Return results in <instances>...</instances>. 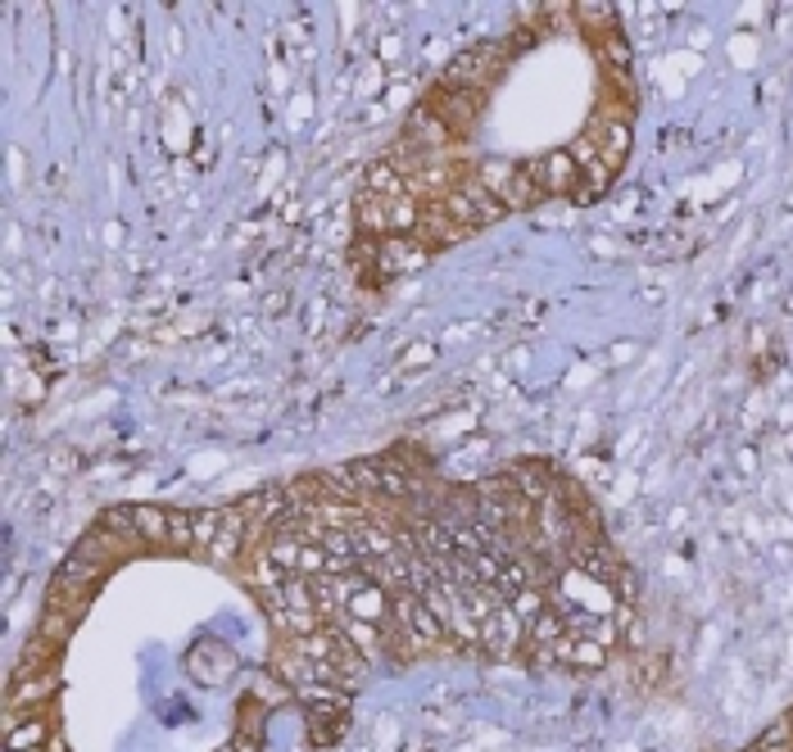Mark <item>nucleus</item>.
Listing matches in <instances>:
<instances>
[{"label":"nucleus","instance_id":"obj_1","mask_svg":"<svg viewBox=\"0 0 793 752\" xmlns=\"http://www.w3.org/2000/svg\"><path fill=\"white\" fill-rule=\"evenodd\" d=\"M100 576H105V567H96V563H87V558H78V554H74V558H63L59 572H55V580H50V589H46V607H55V612H74V617H82V607L91 603Z\"/></svg>","mask_w":793,"mask_h":752},{"label":"nucleus","instance_id":"obj_2","mask_svg":"<svg viewBox=\"0 0 793 752\" xmlns=\"http://www.w3.org/2000/svg\"><path fill=\"white\" fill-rule=\"evenodd\" d=\"M440 209L453 218V223H462L468 232H481V227H490V223H499L508 209H503V199L499 195H490L477 177H468V182H458L453 191H449V199L440 204Z\"/></svg>","mask_w":793,"mask_h":752},{"label":"nucleus","instance_id":"obj_3","mask_svg":"<svg viewBox=\"0 0 793 752\" xmlns=\"http://www.w3.org/2000/svg\"><path fill=\"white\" fill-rule=\"evenodd\" d=\"M422 109H431L453 136H468L472 131V123L481 118V109H486V91H472V87H449V82H440L427 100H422Z\"/></svg>","mask_w":793,"mask_h":752},{"label":"nucleus","instance_id":"obj_4","mask_svg":"<svg viewBox=\"0 0 793 752\" xmlns=\"http://www.w3.org/2000/svg\"><path fill=\"white\" fill-rule=\"evenodd\" d=\"M503 64H508V50H503V46H495V41H481V46L462 50V55L449 64L444 82H449V87H472V91H486V87L503 74Z\"/></svg>","mask_w":793,"mask_h":752},{"label":"nucleus","instance_id":"obj_5","mask_svg":"<svg viewBox=\"0 0 793 752\" xmlns=\"http://www.w3.org/2000/svg\"><path fill=\"white\" fill-rule=\"evenodd\" d=\"M249 535H258V530L249 526V517H245V508H241V504L218 508V535H214V544L205 549V558H214V563H236V558H241V549L249 544Z\"/></svg>","mask_w":793,"mask_h":752},{"label":"nucleus","instance_id":"obj_6","mask_svg":"<svg viewBox=\"0 0 793 752\" xmlns=\"http://www.w3.org/2000/svg\"><path fill=\"white\" fill-rule=\"evenodd\" d=\"M186 671L200 680V685H227V680L236 675V653L227 644H209L200 639L190 653H186Z\"/></svg>","mask_w":793,"mask_h":752},{"label":"nucleus","instance_id":"obj_7","mask_svg":"<svg viewBox=\"0 0 793 752\" xmlns=\"http://www.w3.org/2000/svg\"><path fill=\"white\" fill-rule=\"evenodd\" d=\"M131 549H137V539H123V535L96 526V530H87V535L78 539L74 554L87 558V563H96V567H105V572H114V567H123V563L131 558Z\"/></svg>","mask_w":793,"mask_h":752},{"label":"nucleus","instance_id":"obj_8","mask_svg":"<svg viewBox=\"0 0 793 752\" xmlns=\"http://www.w3.org/2000/svg\"><path fill=\"white\" fill-rule=\"evenodd\" d=\"M431 258V250H422L409 236H381L376 245V277H404V272H418Z\"/></svg>","mask_w":793,"mask_h":752},{"label":"nucleus","instance_id":"obj_9","mask_svg":"<svg viewBox=\"0 0 793 752\" xmlns=\"http://www.w3.org/2000/svg\"><path fill=\"white\" fill-rule=\"evenodd\" d=\"M536 173H540V186H545V195H580V164H576V155L571 150H554V155H545L540 164H536Z\"/></svg>","mask_w":793,"mask_h":752},{"label":"nucleus","instance_id":"obj_10","mask_svg":"<svg viewBox=\"0 0 793 752\" xmlns=\"http://www.w3.org/2000/svg\"><path fill=\"white\" fill-rule=\"evenodd\" d=\"M508 476H512L517 495H521V499H531V504H545V499L558 490V471H554L549 462H517Z\"/></svg>","mask_w":793,"mask_h":752},{"label":"nucleus","instance_id":"obj_11","mask_svg":"<svg viewBox=\"0 0 793 752\" xmlns=\"http://www.w3.org/2000/svg\"><path fill=\"white\" fill-rule=\"evenodd\" d=\"M549 199L545 186H540V173L536 164H512V177H508V191H503V209L521 214V209H531V204Z\"/></svg>","mask_w":793,"mask_h":752},{"label":"nucleus","instance_id":"obj_12","mask_svg":"<svg viewBox=\"0 0 793 752\" xmlns=\"http://www.w3.org/2000/svg\"><path fill=\"white\" fill-rule=\"evenodd\" d=\"M50 743V716L46 712H10V752H37Z\"/></svg>","mask_w":793,"mask_h":752},{"label":"nucleus","instance_id":"obj_13","mask_svg":"<svg viewBox=\"0 0 793 752\" xmlns=\"http://www.w3.org/2000/svg\"><path fill=\"white\" fill-rule=\"evenodd\" d=\"M363 195H376V199H404L409 195V177L394 168V164H372L368 177H363Z\"/></svg>","mask_w":793,"mask_h":752},{"label":"nucleus","instance_id":"obj_14","mask_svg":"<svg viewBox=\"0 0 793 752\" xmlns=\"http://www.w3.org/2000/svg\"><path fill=\"white\" fill-rule=\"evenodd\" d=\"M131 517H137V539L155 544V549H168V508L155 504H131Z\"/></svg>","mask_w":793,"mask_h":752},{"label":"nucleus","instance_id":"obj_15","mask_svg":"<svg viewBox=\"0 0 793 752\" xmlns=\"http://www.w3.org/2000/svg\"><path fill=\"white\" fill-rule=\"evenodd\" d=\"M55 690H59L55 671H41V675L23 680V685H14V694H10V712H19V707L37 712V703H50V699H55Z\"/></svg>","mask_w":793,"mask_h":752},{"label":"nucleus","instance_id":"obj_16","mask_svg":"<svg viewBox=\"0 0 793 752\" xmlns=\"http://www.w3.org/2000/svg\"><path fill=\"white\" fill-rule=\"evenodd\" d=\"M168 549H182V554L195 549V512L168 508Z\"/></svg>","mask_w":793,"mask_h":752},{"label":"nucleus","instance_id":"obj_17","mask_svg":"<svg viewBox=\"0 0 793 752\" xmlns=\"http://www.w3.org/2000/svg\"><path fill=\"white\" fill-rule=\"evenodd\" d=\"M74 626H78V617H74V612H55V607H46V617H41V639H50L55 648L59 644H69V635H74Z\"/></svg>","mask_w":793,"mask_h":752},{"label":"nucleus","instance_id":"obj_18","mask_svg":"<svg viewBox=\"0 0 793 752\" xmlns=\"http://www.w3.org/2000/svg\"><path fill=\"white\" fill-rule=\"evenodd\" d=\"M96 526H105V530H114V535H123V539H137V517H131V508H109V512H100ZM137 544H141V539H137Z\"/></svg>","mask_w":793,"mask_h":752},{"label":"nucleus","instance_id":"obj_19","mask_svg":"<svg viewBox=\"0 0 793 752\" xmlns=\"http://www.w3.org/2000/svg\"><path fill=\"white\" fill-rule=\"evenodd\" d=\"M214 535H218V508L195 512V554H205L214 544Z\"/></svg>","mask_w":793,"mask_h":752},{"label":"nucleus","instance_id":"obj_20","mask_svg":"<svg viewBox=\"0 0 793 752\" xmlns=\"http://www.w3.org/2000/svg\"><path fill=\"white\" fill-rule=\"evenodd\" d=\"M300 576H326V549L322 544H304L300 549Z\"/></svg>","mask_w":793,"mask_h":752},{"label":"nucleus","instance_id":"obj_21","mask_svg":"<svg viewBox=\"0 0 793 752\" xmlns=\"http://www.w3.org/2000/svg\"><path fill=\"white\" fill-rule=\"evenodd\" d=\"M431 359V345H413L409 354H404V368H422Z\"/></svg>","mask_w":793,"mask_h":752},{"label":"nucleus","instance_id":"obj_22","mask_svg":"<svg viewBox=\"0 0 793 752\" xmlns=\"http://www.w3.org/2000/svg\"><path fill=\"white\" fill-rule=\"evenodd\" d=\"M218 752H236V748H232V743H227V748H218Z\"/></svg>","mask_w":793,"mask_h":752},{"label":"nucleus","instance_id":"obj_23","mask_svg":"<svg viewBox=\"0 0 793 752\" xmlns=\"http://www.w3.org/2000/svg\"><path fill=\"white\" fill-rule=\"evenodd\" d=\"M784 721H789V730H793V712H789V716H784Z\"/></svg>","mask_w":793,"mask_h":752},{"label":"nucleus","instance_id":"obj_24","mask_svg":"<svg viewBox=\"0 0 793 752\" xmlns=\"http://www.w3.org/2000/svg\"><path fill=\"white\" fill-rule=\"evenodd\" d=\"M37 752H46V748H37Z\"/></svg>","mask_w":793,"mask_h":752}]
</instances>
